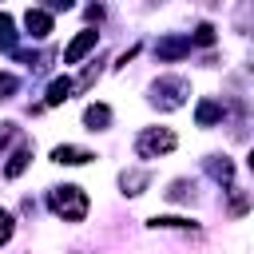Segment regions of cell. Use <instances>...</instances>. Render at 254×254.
Segmentation results:
<instances>
[{"mask_svg": "<svg viewBox=\"0 0 254 254\" xmlns=\"http://www.w3.org/2000/svg\"><path fill=\"white\" fill-rule=\"evenodd\" d=\"M8 91H16V75H0V95H8Z\"/></svg>", "mask_w": 254, "mask_h": 254, "instance_id": "obj_14", "label": "cell"}, {"mask_svg": "<svg viewBox=\"0 0 254 254\" xmlns=\"http://www.w3.org/2000/svg\"><path fill=\"white\" fill-rule=\"evenodd\" d=\"M194 40H198V44H210V40H214V32H210V28H206V24H202V28H198V36H194Z\"/></svg>", "mask_w": 254, "mask_h": 254, "instance_id": "obj_15", "label": "cell"}, {"mask_svg": "<svg viewBox=\"0 0 254 254\" xmlns=\"http://www.w3.org/2000/svg\"><path fill=\"white\" fill-rule=\"evenodd\" d=\"M12 135H16V131H12V123H4V131H0V147H4V143H8Z\"/></svg>", "mask_w": 254, "mask_h": 254, "instance_id": "obj_16", "label": "cell"}, {"mask_svg": "<svg viewBox=\"0 0 254 254\" xmlns=\"http://www.w3.org/2000/svg\"><path fill=\"white\" fill-rule=\"evenodd\" d=\"M0 48H4V52H12V48H16V32H12V16H4V12H0Z\"/></svg>", "mask_w": 254, "mask_h": 254, "instance_id": "obj_11", "label": "cell"}, {"mask_svg": "<svg viewBox=\"0 0 254 254\" xmlns=\"http://www.w3.org/2000/svg\"><path fill=\"white\" fill-rule=\"evenodd\" d=\"M24 28H28V36L44 40V36L52 32V16H48V12H40V8H28V16H24Z\"/></svg>", "mask_w": 254, "mask_h": 254, "instance_id": "obj_4", "label": "cell"}, {"mask_svg": "<svg viewBox=\"0 0 254 254\" xmlns=\"http://www.w3.org/2000/svg\"><path fill=\"white\" fill-rule=\"evenodd\" d=\"M83 123H87L91 131H99V127H107V123H111V111H107L103 103H91V107L83 111Z\"/></svg>", "mask_w": 254, "mask_h": 254, "instance_id": "obj_8", "label": "cell"}, {"mask_svg": "<svg viewBox=\"0 0 254 254\" xmlns=\"http://www.w3.org/2000/svg\"><path fill=\"white\" fill-rule=\"evenodd\" d=\"M183 52H190V40H163V44L155 48L159 60H179Z\"/></svg>", "mask_w": 254, "mask_h": 254, "instance_id": "obj_6", "label": "cell"}, {"mask_svg": "<svg viewBox=\"0 0 254 254\" xmlns=\"http://www.w3.org/2000/svg\"><path fill=\"white\" fill-rule=\"evenodd\" d=\"M52 159H56V163H67V167H79V163H87V159H95V155H91V151H79V147H56Z\"/></svg>", "mask_w": 254, "mask_h": 254, "instance_id": "obj_5", "label": "cell"}, {"mask_svg": "<svg viewBox=\"0 0 254 254\" xmlns=\"http://www.w3.org/2000/svg\"><path fill=\"white\" fill-rule=\"evenodd\" d=\"M210 175H214V179H230V175H234L230 159H222V163H210Z\"/></svg>", "mask_w": 254, "mask_h": 254, "instance_id": "obj_12", "label": "cell"}, {"mask_svg": "<svg viewBox=\"0 0 254 254\" xmlns=\"http://www.w3.org/2000/svg\"><path fill=\"white\" fill-rule=\"evenodd\" d=\"M71 87H75V83H71L67 75H60V79H52V83H48V103H52V107H56V103H64V99L71 95Z\"/></svg>", "mask_w": 254, "mask_h": 254, "instance_id": "obj_7", "label": "cell"}, {"mask_svg": "<svg viewBox=\"0 0 254 254\" xmlns=\"http://www.w3.org/2000/svg\"><path fill=\"white\" fill-rule=\"evenodd\" d=\"M28 163H32V151H28V147H20V151L12 155V163L4 167V175H8V179H16V175H20V171H24Z\"/></svg>", "mask_w": 254, "mask_h": 254, "instance_id": "obj_10", "label": "cell"}, {"mask_svg": "<svg viewBox=\"0 0 254 254\" xmlns=\"http://www.w3.org/2000/svg\"><path fill=\"white\" fill-rule=\"evenodd\" d=\"M48 202H52V210H56L60 218H67V222H83V214H87V198H83L79 187H56Z\"/></svg>", "mask_w": 254, "mask_h": 254, "instance_id": "obj_1", "label": "cell"}, {"mask_svg": "<svg viewBox=\"0 0 254 254\" xmlns=\"http://www.w3.org/2000/svg\"><path fill=\"white\" fill-rule=\"evenodd\" d=\"M8 238H12V214L0 210V242H8Z\"/></svg>", "mask_w": 254, "mask_h": 254, "instance_id": "obj_13", "label": "cell"}, {"mask_svg": "<svg viewBox=\"0 0 254 254\" xmlns=\"http://www.w3.org/2000/svg\"><path fill=\"white\" fill-rule=\"evenodd\" d=\"M91 48H95V32H79V36H75V40L64 48V64H79V60H83Z\"/></svg>", "mask_w": 254, "mask_h": 254, "instance_id": "obj_3", "label": "cell"}, {"mask_svg": "<svg viewBox=\"0 0 254 254\" xmlns=\"http://www.w3.org/2000/svg\"><path fill=\"white\" fill-rule=\"evenodd\" d=\"M194 119H198L202 127H210L214 119H222V107H218L214 99H202V103H198V111H194Z\"/></svg>", "mask_w": 254, "mask_h": 254, "instance_id": "obj_9", "label": "cell"}, {"mask_svg": "<svg viewBox=\"0 0 254 254\" xmlns=\"http://www.w3.org/2000/svg\"><path fill=\"white\" fill-rule=\"evenodd\" d=\"M171 147H175V135H171L167 127H147V131L139 135V143H135L139 159H155V155H163V151H171Z\"/></svg>", "mask_w": 254, "mask_h": 254, "instance_id": "obj_2", "label": "cell"}]
</instances>
